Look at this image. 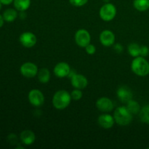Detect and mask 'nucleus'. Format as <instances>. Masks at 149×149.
<instances>
[{
	"label": "nucleus",
	"mask_w": 149,
	"mask_h": 149,
	"mask_svg": "<svg viewBox=\"0 0 149 149\" xmlns=\"http://www.w3.org/2000/svg\"><path fill=\"white\" fill-rule=\"evenodd\" d=\"M81 90H79V89H75L73 90L71 93V96L72 100H79L82 97L83 93L81 91Z\"/></svg>",
	"instance_id": "5701e85b"
},
{
	"label": "nucleus",
	"mask_w": 149,
	"mask_h": 149,
	"mask_svg": "<svg viewBox=\"0 0 149 149\" xmlns=\"http://www.w3.org/2000/svg\"><path fill=\"white\" fill-rule=\"evenodd\" d=\"M28 99L31 104L35 107L42 106L45 103V96L39 89H33L28 95Z\"/></svg>",
	"instance_id": "423d86ee"
},
{
	"label": "nucleus",
	"mask_w": 149,
	"mask_h": 149,
	"mask_svg": "<svg viewBox=\"0 0 149 149\" xmlns=\"http://www.w3.org/2000/svg\"><path fill=\"white\" fill-rule=\"evenodd\" d=\"M71 70V67L67 63L60 62L54 67L53 72L58 78H64L68 77Z\"/></svg>",
	"instance_id": "9b49d317"
},
{
	"label": "nucleus",
	"mask_w": 149,
	"mask_h": 149,
	"mask_svg": "<svg viewBox=\"0 0 149 149\" xmlns=\"http://www.w3.org/2000/svg\"><path fill=\"white\" fill-rule=\"evenodd\" d=\"M38 67L31 62H26L20 66V72L26 78H33L38 74Z\"/></svg>",
	"instance_id": "0eeeda50"
},
{
	"label": "nucleus",
	"mask_w": 149,
	"mask_h": 149,
	"mask_svg": "<svg viewBox=\"0 0 149 149\" xmlns=\"http://www.w3.org/2000/svg\"><path fill=\"white\" fill-rule=\"evenodd\" d=\"M126 104V107L127 108V109L130 111L132 114H138L139 113L141 108L138 101L132 99L129 102H127Z\"/></svg>",
	"instance_id": "aec40b11"
},
{
	"label": "nucleus",
	"mask_w": 149,
	"mask_h": 149,
	"mask_svg": "<svg viewBox=\"0 0 149 149\" xmlns=\"http://www.w3.org/2000/svg\"><path fill=\"white\" fill-rule=\"evenodd\" d=\"M26 11H21L20 12V14H19V16H20V19H25L26 17V13H25Z\"/></svg>",
	"instance_id": "c756f323"
},
{
	"label": "nucleus",
	"mask_w": 149,
	"mask_h": 149,
	"mask_svg": "<svg viewBox=\"0 0 149 149\" xmlns=\"http://www.w3.org/2000/svg\"><path fill=\"white\" fill-rule=\"evenodd\" d=\"M69 2L74 7H79L85 5L88 2V0H69Z\"/></svg>",
	"instance_id": "b1692460"
},
{
	"label": "nucleus",
	"mask_w": 149,
	"mask_h": 149,
	"mask_svg": "<svg viewBox=\"0 0 149 149\" xmlns=\"http://www.w3.org/2000/svg\"><path fill=\"white\" fill-rule=\"evenodd\" d=\"M37 77L39 82L42 83V84H46V83H47L50 80V71L47 68H41L38 71Z\"/></svg>",
	"instance_id": "dca6fc26"
},
{
	"label": "nucleus",
	"mask_w": 149,
	"mask_h": 149,
	"mask_svg": "<svg viewBox=\"0 0 149 149\" xmlns=\"http://www.w3.org/2000/svg\"><path fill=\"white\" fill-rule=\"evenodd\" d=\"M113 49H114L115 52H117V53H122L124 50L123 46H122V45L119 43L114 44V45H113Z\"/></svg>",
	"instance_id": "cd10ccee"
},
{
	"label": "nucleus",
	"mask_w": 149,
	"mask_h": 149,
	"mask_svg": "<svg viewBox=\"0 0 149 149\" xmlns=\"http://www.w3.org/2000/svg\"><path fill=\"white\" fill-rule=\"evenodd\" d=\"M71 83L74 88L83 90L88 85V80L82 74H75L71 78Z\"/></svg>",
	"instance_id": "ddd939ff"
},
{
	"label": "nucleus",
	"mask_w": 149,
	"mask_h": 149,
	"mask_svg": "<svg viewBox=\"0 0 149 149\" xmlns=\"http://www.w3.org/2000/svg\"><path fill=\"white\" fill-rule=\"evenodd\" d=\"M105 3H109L110 1V0H103Z\"/></svg>",
	"instance_id": "2f4dec72"
},
{
	"label": "nucleus",
	"mask_w": 149,
	"mask_h": 149,
	"mask_svg": "<svg viewBox=\"0 0 149 149\" xmlns=\"http://www.w3.org/2000/svg\"><path fill=\"white\" fill-rule=\"evenodd\" d=\"M100 42L104 47H111L115 44V34L110 30H103L100 34Z\"/></svg>",
	"instance_id": "9d476101"
},
{
	"label": "nucleus",
	"mask_w": 149,
	"mask_h": 149,
	"mask_svg": "<svg viewBox=\"0 0 149 149\" xmlns=\"http://www.w3.org/2000/svg\"><path fill=\"white\" fill-rule=\"evenodd\" d=\"M116 8L113 4L109 2L103 4L100 9L99 15L100 18L106 22L111 21L116 15Z\"/></svg>",
	"instance_id": "20e7f679"
},
{
	"label": "nucleus",
	"mask_w": 149,
	"mask_h": 149,
	"mask_svg": "<svg viewBox=\"0 0 149 149\" xmlns=\"http://www.w3.org/2000/svg\"><path fill=\"white\" fill-rule=\"evenodd\" d=\"M132 115L126 106H119L113 113L115 122L120 126H127L132 121Z\"/></svg>",
	"instance_id": "7ed1b4c3"
},
{
	"label": "nucleus",
	"mask_w": 149,
	"mask_h": 149,
	"mask_svg": "<svg viewBox=\"0 0 149 149\" xmlns=\"http://www.w3.org/2000/svg\"><path fill=\"white\" fill-rule=\"evenodd\" d=\"M13 4L17 11H26L30 7L31 0H14Z\"/></svg>",
	"instance_id": "a211bd4d"
},
{
	"label": "nucleus",
	"mask_w": 149,
	"mask_h": 149,
	"mask_svg": "<svg viewBox=\"0 0 149 149\" xmlns=\"http://www.w3.org/2000/svg\"><path fill=\"white\" fill-rule=\"evenodd\" d=\"M128 52L132 58H136L140 56L141 46L137 43H130L127 47Z\"/></svg>",
	"instance_id": "4be33fe9"
},
{
	"label": "nucleus",
	"mask_w": 149,
	"mask_h": 149,
	"mask_svg": "<svg viewBox=\"0 0 149 149\" xmlns=\"http://www.w3.org/2000/svg\"><path fill=\"white\" fill-rule=\"evenodd\" d=\"M85 51L88 55H94L96 52V47L93 44H89L87 47H85Z\"/></svg>",
	"instance_id": "393cba45"
},
{
	"label": "nucleus",
	"mask_w": 149,
	"mask_h": 149,
	"mask_svg": "<svg viewBox=\"0 0 149 149\" xmlns=\"http://www.w3.org/2000/svg\"><path fill=\"white\" fill-rule=\"evenodd\" d=\"M14 0H0L1 3L4 5H10L13 2Z\"/></svg>",
	"instance_id": "c85d7f7f"
},
{
	"label": "nucleus",
	"mask_w": 149,
	"mask_h": 149,
	"mask_svg": "<svg viewBox=\"0 0 149 149\" xmlns=\"http://www.w3.org/2000/svg\"><path fill=\"white\" fill-rule=\"evenodd\" d=\"M149 54V48L147 46L145 45H143L141 46V50H140V56L144 57L146 58V56H148Z\"/></svg>",
	"instance_id": "a878e982"
},
{
	"label": "nucleus",
	"mask_w": 149,
	"mask_h": 149,
	"mask_svg": "<svg viewBox=\"0 0 149 149\" xmlns=\"http://www.w3.org/2000/svg\"><path fill=\"white\" fill-rule=\"evenodd\" d=\"M71 93L65 90H61L57 91L52 97V105L58 110H64L71 103Z\"/></svg>",
	"instance_id": "f257e3e1"
},
{
	"label": "nucleus",
	"mask_w": 149,
	"mask_h": 149,
	"mask_svg": "<svg viewBox=\"0 0 149 149\" xmlns=\"http://www.w3.org/2000/svg\"><path fill=\"white\" fill-rule=\"evenodd\" d=\"M133 6L138 11L145 12L149 9V0H134Z\"/></svg>",
	"instance_id": "6ab92c4d"
},
{
	"label": "nucleus",
	"mask_w": 149,
	"mask_h": 149,
	"mask_svg": "<svg viewBox=\"0 0 149 149\" xmlns=\"http://www.w3.org/2000/svg\"><path fill=\"white\" fill-rule=\"evenodd\" d=\"M116 95L122 103H127L132 100L133 97V93L130 87L127 86H121L116 91Z\"/></svg>",
	"instance_id": "f8f14e48"
},
{
	"label": "nucleus",
	"mask_w": 149,
	"mask_h": 149,
	"mask_svg": "<svg viewBox=\"0 0 149 149\" xmlns=\"http://www.w3.org/2000/svg\"><path fill=\"white\" fill-rule=\"evenodd\" d=\"M19 41L24 47L31 48L36 45L37 39L34 33L30 31H26L20 34Z\"/></svg>",
	"instance_id": "6e6552de"
},
{
	"label": "nucleus",
	"mask_w": 149,
	"mask_h": 149,
	"mask_svg": "<svg viewBox=\"0 0 149 149\" xmlns=\"http://www.w3.org/2000/svg\"><path fill=\"white\" fill-rule=\"evenodd\" d=\"M1 5H2V4H1V1H0V10H1Z\"/></svg>",
	"instance_id": "473e14b6"
},
{
	"label": "nucleus",
	"mask_w": 149,
	"mask_h": 149,
	"mask_svg": "<svg viewBox=\"0 0 149 149\" xmlns=\"http://www.w3.org/2000/svg\"><path fill=\"white\" fill-rule=\"evenodd\" d=\"M3 17H4V20L7 23H12V22L15 21V19L17 18L18 16V13H17L16 9L13 8H9L4 10L3 13Z\"/></svg>",
	"instance_id": "f3484780"
},
{
	"label": "nucleus",
	"mask_w": 149,
	"mask_h": 149,
	"mask_svg": "<svg viewBox=\"0 0 149 149\" xmlns=\"http://www.w3.org/2000/svg\"><path fill=\"white\" fill-rule=\"evenodd\" d=\"M7 140L10 144H17V141H17V137L15 134H10L7 137Z\"/></svg>",
	"instance_id": "bb28decb"
},
{
	"label": "nucleus",
	"mask_w": 149,
	"mask_h": 149,
	"mask_svg": "<svg viewBox=\"0 0 149 149\" xmlns=\"http://www.w3.org/2000/svg\"><path fill=\"white\" fill-rule=\"evenodd\" d=\"M139 117L141 122L149 125V104L141 108L139 112Z\"/></svg>",
	"instance_id": "412c9836"
},
{
	"label": "nucleus",
	"mask_w": 149,
	"mask_h": 149,
	"mask_svg": "<svg viewBox=\"0 0 149 149\" xmlns=\"http://www.w3.org/2000/svg\"><path fill=\"white\" fill-rule=\"evenodd\" d=\"M131 70L138 77H146L149 74V63L144 57L134 58L131 63Z\"/></svg>",
	"instance_id": "f03ea898"
},
{
	"label": "nucleus",
	"mask_w": 149,
	"mask_h": 149,
	"mask_svg": "<svg viewBox=\"0 0 149 149\" xmlns=\"http://www.w3.org/2000/svg\"><path fill=\"white\" fill-rule=\"evenodd\" d=\"M75 42L80 47L85 48L91 42V36L86 29H79L74 35Z\"/></svg>",
	"instance_id": "39448f33"
},
{
	"label": "nucleus",
	"mask_w": 149,
	"mask_h": 149,
	"mask_svg": "<svg viewBox=\"0 0 149 149\" xmlns=\"http://www.w3.org/2000/svg\"><path fill=\"white\" fill-rule=\"evenodd\" d=\"M96 108L103 113L111 112L114 108L113 101L110 98L106 97H102L97 99L95 103Z\"/></svg>",
	"instance_id": "1a4fd4ad"
},
{
	"label": "nucleus",
	"mask_w": 149,
	"mask_h": 149,
	"mask_svg": "<svg viewBox=\"0 0 149 149\" xmlns=\"http://www.w3.org/2000/svg\"><path fill=\"white\" fill-rule=\"evenodd\" d=\"M20 140L22 143L25 146H31L36 141V135L33 131L26 130L20 133Z\"/></svg>",
	"instance_id": "2eb2a0df"
},
{
	"label": "nucleus",
	"mask_w": 149,
	"mask_h": 149,
	"mask_svg": "<svg viewBox=\"0 0 149 149\" xmlns=\"http://www.w3.org/2000/svg\"><path fill=\"white\" fill-rule=\"evenodd\" d=\"M97 123L100 125V127L108 130L113 127L115 123V120L113 116H111L109 113H103L98 116Z\"/></svg>",
	"instance_id": "4468645a"
},
{
	"label": "nucleus",
	"mask_w": 149,
	"mask_h": 149,
	"mask_svg": "<svg viewBox=\"0 0 149 149\" xmlns=\"http://www.w3.org/2000/svg\"><path fill=\"white\" fill-rule=\"evenodd\" d=\"M4 21H5V20H4V17H3V15H0V28H1L4 26Z\"/></svg>",
	"instance_id": "7c9ffc66"
}]
</instances>
